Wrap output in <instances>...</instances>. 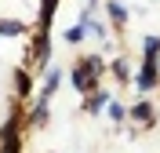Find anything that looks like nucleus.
<instances>
[{"mask_svg": "<svg viewBox=\"0 0 160 153\" xmlns=\"http://www.w3.org/2000/svg\"><path fill=\"white\" fill-rule=\"evenodd\" d=\"M157 84V69H153V59L146 62V69H142V77H138V88H153Z\"/></svg>", "mask_w": 160, "mask_h": 153, "instance_id": "nucleus-1", "label": "nucleus"}, {"mask_svg": "<svg viewBox=\"0 0 160 153\" xmlns=\"http://www.w3.org/2000/svg\"><path fill=\"white\" fill-rule=\"evenodd\" d=\"M157 51H160V40H157V37H146V55H149V59H153Z\"/></svg>", "mask_w": 160, "mask_h": 153, "instance_id": "nucleus-5", "label": "nucleus"}, {"mask_svg": "<svg viewBox=\"0 0 160 153\" xmlns=\"http://www.w3.org/2000/svg\"><path fill=\"white\" fill-rule=\"evenodd\" d=\"M18 29H22L18 22H0V33H8V37H11V33H18Z\"/></svg>", "mask_w": 160, "mask_h": 153, "instance_id": "nucleus-6", "label": "nucleus"}, {"mask_svg": "<svg viewBox=\"0 0 160 153\" xmlns=\"http://www.w3.org/2000/svg\"><path fill=\"white\" fill-rule=\"evenodd\" d=\"M58 77H62L58 69H51V73H48V84H44V99H48V95L55 91V88H58Z\"/></svg>", "mask_w": 160, "mask_h": 153, "instance_id": "nucleus-2", "label": "nucleus"}, {"mask_svg": "<svg viewBox=\"0 0 160 153\" xmlns=\"http://www.w3.org/2000/svg\"><path fill=\"white\" fill-rule=\"evenodd\" d=\"M84 29H88L84 22H80V26H73V29H66V40H69V44H77L80 37H84Z\"/></svg>", "mask_w": 160, "mask_h": 153, "instance_id": "nucleus-3", "label": "nucleus"}, {"mask_svg": "<svg viewBox=\"0 0 160 153\" xmlns=\"http://www.w3.org/2000/svg\"><path fill=\"white\" fill-rule=\"evenodd\" d=\"M135 117H142V120H146V117H149V102H138V106H135Z\"/></svg>", "mask_w": 160, "mask_h": 153, "instance_id": "nucleus-7", "label": "nucleus"}, {"mask_svg": "<svg viewBox=\"0 0 160 153\" xmlns=\"http://www.w3.org/2000/svg\"><path fill=\"white\" fill-rule=\"evenodd\" d=\"M109 15H113V18H117V22H124V18H128V11L120 8L117 0H109Z\"/></svg>", "mask_w": 160, "mask_h": 153, "instance_id": "nucleus-4", "label": "nucleus"}]
</instances>
